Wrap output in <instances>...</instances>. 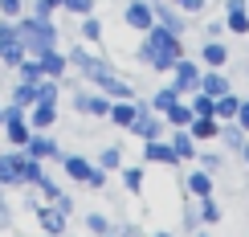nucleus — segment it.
<instances>
[{"mask_svg":"<svg viewBox=\"0 0 249 237\" xmlns=\"http://www.w3.org/2000/svg\"><path fill=\"white\" fill-rule=\"evenodd\" d=\"M139 61H147V66H155V70H172L176 61H180V41H176V33L172 29H151L147 33V41L139 45Z\"/></svg>","mask_w":249,"mask_h":237,"instance_id":"nucleus-1","label":"nucleus"},{"mask_svg":"<svg viewBox=\"0 0 249 237\" xmlns=\"http://www.w3.org/2000/svg\"><path fill=\"white\" fill-rule=\"evenodd\" d=\"M17 37H20V45H25L33 57L57 45V29L49 25V17H25V20H17Z\"/></svg>","mask_w":249,"mask_h":237,"instance_id":"nucleus-2","label":"nucleus"},{"mask_svg":"<svg viewBox=\"0 0 249 237\" xmlns=\"http://www.w3.org/2000/svg\"><path fill=\"white\" fill-rule=\"evenodd\" d=\"M4 135H8V143H17V147H25L29 135H33V127H29V119H25V107H17V102L4 110Z\"/></svg>","mask_w":249,"mask_h":237,"instance_id":"nucleus-3","label":"nucleus"},{"mask_svg":"<svg viewBox=\"0 0 249 237\" xmlns=\"http://www.w3.org/2000/svg\"><path fill=\"white\" fill-rule=\"evenodd\" d=\"M70 66H74V70H82V74H86L90 82H102L107 74H115V70H110L102 57H90L86 49H74V54H70Z\"/></svg>","mask_w":249,"mask_h":237,"instance_id":"nucleus-4","label":"nucleus"},{"mask_svg":"<svg viewBox=\"0 0 249 237\" xmlns=\"http://www.w3.org/2000/svg\"><path fill=\"white\" fill-rule=\"evenodd\" d=\"M123 20H127L131 29H151L155 25V4H147V0H131L127 13H123Z\"/></svg>","mask_w":249,"mask_h":237,"instance_id":"nucleus-5","label":"nucleus"},{"mask_svg":"<svg viewBox=\"0 0 249 237\" xmlns=\"http://www.w3.org/2000/svg\"><path fill=\"white\" fill-rule=\"evenodd\" d=\"M53 119H57V107L53 102H33V110H29V127L33 131H45V127H53Z\"/></svg>","mask_w":249,"mask_h":237,"instance_id":"nucleus-6","label":"nucleus"},{"mask_svg":"<svg viewBox=\"0 0 249 237\" xmlns=\"http://www.w3.org/2000/svg\"><path fill=\"white\" fill-rule=\"evenodd\" d=\"M131 131H135L139 139H155V135H160V119H155L147 107H139V115H135V123H131Z\"/></svg>","mask_w":249,"mask_h":237,"instance_id":"nucleus-7","label":"nucleus"},{"mask_svg":"<svg viewBox=\"0 0 249 237\" xmlns=\"http://www.w3.org/2000/svg\"><path fill=\"white\" fill-rule=\"evenodd\" d=\"M37 61H41V70H45V78H61V74H66V66H70V57H61L57 45L45 49V54H37Z\"/></svg>","mask_w":249,"mask_h":237,"instance_id":"nucleus-8","label":"nucleus"},{"mask_svg":"<svg viewBox=\"0 0 249 237\" xmlns=\"http://www.w3.org/2000/svg\"><path fill=\"white\" fill-rule=\"evenodd\" d=\"M176 90H196L200 86V74H196V66L192 61H176Z\"/></svg>","mask_w":249,"mask_h":237,"instance_id":"nucleus-9","label":"nucleus"},{"mask_svg":"<svg viewBox=\"0 0 249 237\" xmlns=\"http://www.w3.org/2000/svg\"><path fill=\"white\" fill-rule=\"evenodd\" d=\"M37 221H41V229H49V233H61V229H66V213H61V209H49V204H37Z\"/></svg>","mask_w":249,"mask_h":237,"instance_id":"nucleus-10","label":"nucleus"},{"mask_svg":"<svg viewBox=\"0 0 249 237\" xmlns=\"http://www.w3.org/2000/svg\"><path fill=\"white\" fill-rule=\"evenodd\" d=\"M25 151H29V156H37V160H49V156H57V143L49 139V135H41V131H37V135H29Z\"/></svg>","mask_w":249,"mask_h":237,"instance_id":"nucleus-11","label":"nucleus"},{"mask_svg":"<svg viewBox=\"0 0 249 237\" xmlns=\"http://www.w3.org/2000/svg\"><path fill=\"white\" fill-rule=\"evenodd\" d=\"M74 107L82 115H110V102L98 98V94H74Z\"/></svg>","mask_w":249,"mask_h":237,"instance_id":"nucleus-12","label":"nucleus"},{"mask_svg":"<svg viewBox=\"0 0 249 237\" xmlns=\"http://www.w3.org/2000/svg\"><path fill=\"white\" fill-rule=\"evenodd\" d=\"M20 164H25V156H0V184H20Z\"/></svg>","mask_w":249,"mask_h":237,"instance_id":"nucleus-13","label":"nucleus"},{"mask_svg":"<svg viewBox=\"0 0 249 237\" xmlns=\"http://www.w3.org/2000/svg\"><path fill=\"white\" fill-rule=\"evenodd\" d=\"M135 115H139V107H135L131 98H119V102H110V119L119 123V127H131Z\"/></svg>","mask_w":249,"mask_h":237,"instance_id":"nucleus-14","label":"nucleus"},{"mask_svg":"<svg viewBox=\"0 0 249 237\" xmlns=\"http://www.w3.org/2000/svg\"><path fill=\"white\" fill-rule=\"evenodd\" d=\"M143 156H147L151 164H176V151L168 147V143H160V135L147 139V147H143Z\"/></svg>","mask_w":249,"mask_h":237,"instance_id":"nucleus-15","label":"nucleus"},{"mask_svg":"<svg viewBox=\"0 0 249 237\" xmlns=\"http://www.w3.org/2000/svg\"><path fill=\"white\" fill-rule=\"evenodd\" d=\"M188 131H192V139H213L216 131V123H213V115H192V123H188Z\"/></svg>","mask_w":249,"mask_h":237,"instance_id":"nucleus-16","label":"nucleus"},{"mask_svg":"<svg viewBox=\"0 0 249 237\" xmlns=\"http://www.w3.org/2000/svg\"><path fill=\"white\" fill-rule=\"evenodd\" d=\"M90 172H94V168H90L82 156H66V176H70V180H82V184H86Z\"/></svg>","mask_w":249,"mask_h":237,"instance_id":"nucleus-17","label":"nucleus"},{"mask_svg":"<svg viewBox=\"0 0 249 237\" xmlns=\"http://www.w3.org/2000/svg\"><path fill=\"white\" fill-rule=\"evenodd\" d=\"M41 176H45V172H41V160L25 151V164H20V184H37Z\"/></svg>","mask_w":249,"mask_h":237,"instance_id":"nucleus-18","label":"nucleus"},{"mask_svg":"<svg viewBox=\"0 0 249 237\" xmlns=\"http://www.w3.org/2000/svg\"><path fill=\"white\" fill-rule=\"evenodd\" d=\"M229 29L245 33L249 29V17H245V0H229Z\"/></svg>","mask_w":249,"mask_h":237,"instance_id":"nucleus-19","label":"nucleus"},{"mask_svg":"<svg viewBox=\"0 0 249 237\" xmlns=\"http://www.w3.org/2000/svg\"><path fill=\"white\" fill-rule=\"evenodd\" d=\"M200 90H204V94H213V98H221V94H229V82H225V74H204Z\"/></svg>","mask_w":249,"mask_h":237,"instance_id":"nucleus-20","label":"nucleus"},{"mask_svg":"<svg viewBox=\"0 0 249 237\" xmlns=\"http://www.w3.org/2000/svg\"><path fill=\"white\" fill-rule=\"evenodd\" d=\"M163 115H168V123H172V127H188V123H192V107H180V98H176L172 107L163 110Z\"/></svg>","mask_w":249,"mask_h":237,"instance_id":"nucleus-21","label":"nucleus"},{"mask_svg":"<svg viewBox=\"0 0 249 237\" xmlns=\"http://www.w3.org/2000/svg\"><path fill=\"white\" fill-rule=\"evenodd\" d=\"M13 102L17 107H33L37 102V82H20V86L13 90Z\"/></svg>","mask_w":249,"mask_h":237,"instance_id":"nucleus-22","label":"nucleus"},{"mask_svg":"<svg viewBox=\"0 0 249 237\" xmlns=\"http://www.w3.org/2000/svg\"><path fill=\"white\" fill-rule=\"evenodd\" d=\"M216 135L229 143V147H245V127H241V123H229V127H221Z\"/></svg>","mask_w":249,"mask_h":237,"instance_id":"nucleus-23","label":"nucleus"},{"mask_svg":"<svg viewBox=\"0 0 249 237\" xmlns=\"http://www.w3.org/2000/svg\"><path fill=\"white\" fill-rule=\"evenodd\" d=\"M17 70H20V82H41V78H45V70H41L37 57H25Z\"/></svg>","mask_w":249,"mask_h":237,"instance_id":"nucleus-24","label":"nucleus"},{"mask_svg":"<svg viewBox=\"0 0 249 237\" xmlns=\"http://www.w3.org/2000/svg\"><path fill=\"white\" fill-rule=\"evenodd\" d=\"M225 57H229V49H225L221 41H204V61H209V66H225Z\"/></svg>","mask_w":249,"mask_h":237,"instance_id":"nucleus-25","label":"nucleus"},{"mask_svg":"<svg viewBox=\"0 0 249 237\" xmlns=\"http://www.w3.org/2000/svg\"><path fill=\"white\" fill-rule=\"evenodd\" d=\"M0 61H4V66H20V61H25V45H20V41L0 45Z\"/></svg>","mask_w":249,"mask_h":237,"instance_id":"nucleus-26","label":"nucleus"},{"mask_svg":"<svg viewBox=\"0 0 249 237\" xmlns=\"http://www.w3.org/2000/svg\"><path fill=\"white\" fill-rule=\"evenodd\" d=\"M155 20H160V25H163V29H172V33H176V37H180V29H184V20H180V17H176V13H172V8H155Z\"/></svg>","mask_w":249,"mask_h":237,"instance_id":"nucleus-27","label":"nucleus"},{"mask_svg":"<svg viewBox=\"0 0 249 237\" xmlns=\"http://www.w3.org/2000/svg\"><path fill=\"white\" fill-rule=\"evenodd\" d=\"M192 115H216V98H213V94H204V90H200V94L192 98Z\"/></svg>","mask_w":249,"mask_h":237,"instance_id":"nucleus-28","label":"nucleus"},{"mask_svg":"<svg viewBox=\"0 0 249 237\" xmlns=\"http://www.w3.org/2000/svg\"><path fill=\"white\" fill-rule=\"evenodd\" d=\"M172 151H176V160H188L192 156V131H180L176 143H172Z\"/></svg>","mask_w":249,"mask_h":237,"instance_id":"nucleus-29","label":"nucleus"},{"mask_svg":"<svg viewBox=\"0 0 249 237\" xmlns=\"http://www.w3.org/2000/svg\"><path fill=\"white\" fill-rule=\"evenodd\" d=\"M188 188L196 192V197H209V192H213V180L204 176V172H192V176H188Z\"/></svg>","mask_w":249,"mask_h":237,"instance_id":"nucleus-30","label":"nucleus"},{"mask_svg":"<svg viewBox=\"0 0 249 237\" xmlns=\"http://www.w3.org/2000/svg\"><path fill=\"white\" fill-rule=\"evenodd\" d=\"M237 107H241V102H237L233 94H221V98H216V115H221V119H237Z\"/></svg>","mask_w":249,"mask_h":237,"instance_id":"nucleus-31","label":"nucleus"},{"mask_svg":"<svg viewBox=\"0 0 249 237\" xmlns=\"http://www.w3.org/2000/svg\"><path fill=\"white\" fill-rule=\"evenodd\" d=\"M176 98H180V90H176V86H168V90H160V94H155V110H168V107H172Z\"/></svg>","mask_w":249,"mask_h":237,"instance_id":"nucleus-32","label":"nucleus"},{"mask_svg":"<svg viewBox=\"0 0 249 237\" xmlns=\"http://www.w3.org/2000/svg\"><path fill=\"white\" fill-rule=\"evenodd\" d=\"M82 37H86V41H98V37H102V25H98L90 13H86V25H82Z\"/></svg>","mask_w":249,"mask_h":237,"instance_id":"nucleus-33","label":"nucleus"},{"mask_svg":"<svg viewBox=\"0 0 249 237\" xmlns=\"http://www.w3.org/2000/svg\"><path fill=\"white\" fill-rule=\"evenodd\" d=\"M61 8H70V13H78V17H86L90 8H94V0H61Z\"/></svg>","mask_w":249,"mask_h":237,"instance_id":"nucleus-34","label":"nucleus"},{"mask_svg":"<svg viewBox=\"0 0 249 237\" xmlns=\"http://www.w3.org/2000/svg\"><path fill=\"white\" fill-rule=\"evenodd\" d=\"M123 180H127V188H131V192H139V188H143V172H139V168H127V172H123Z\"/></svg>","mask_w":249,"mask_h":237,"instance_id":"nucleus-35","label":"nucleus"},{"mask_svg":"<svg viewBox=\"0 0 249 237\" xmlns=\"http://www.w3.org/2000/svg\"><path fill=\"white\" fill-rule=\"evenodd\" d=\"M13 41H20V37H17V25L0 20V45H13Z\"/></svg>","mask_w":249,"mask_h":237,"instance_id":"nucleus-36","label":"nucleus"},{"mask_svg":"<svg viewBox=\"0 0 249 237\" xmlns=\"http://www.w3.org/2000/svg\"><path fill=\"white\" fill-rule=\"evenodd\" d=\"M86 225H90L94 233H107V229H110V221L102 217V213H90V217H86Z\"/></svg>","mask_w":249,"mask_h":237,"instance_id":"nucleus-37","label":"nucleus"},{"mask_svg":"<svg viewBox=\"0 0 249 237\" xmlns=\"http://www.w3.org/2000/svg\"><path fill=\"white\" fill-rule=\"evenodd\" d=\"M204 204H200V213H204V221H216V217H221V209H216V204L209 201V197H200Z\"/></svg>","mask_w":249,"mask_h":237,"instance_id":"nucleus-38","label":"nucleus"},{"mask_svg":"<svg viewBox=\"0 0 249 237\" xmlns=\"http://www.w3.org/2000/svg\"><path fill=\"white\" fill-rule=\"evenodd\" d=\"M102 168H119V147H107V151H102Z\"/></svg>","mask_w":249,"mask_h":237,"instance_id":"nucleus-39","label":"nucleus"},{"mask_svg":"<svg viewBox=\"0 0 249 237\" xmlns=\"http://www.w3.org/2000/svg\"><path fill=\"white\" fill-rule=\"evenodd\" d=\"M0 13H4V17H17V13H20V0H0Z\"/></svg>","mask_w":249,"mask_h":237,"instance_id":"nucleus-40","label":"nucleus"},{"mask_svg":"<svg viewBox=\"0 0 249 237\" xmlns=\"http://www.w3.org/2000/svg\"><path fill=\"white\" fill-rule=\"evenodd\" d=\"M237 123L249 131V102H241V107H237Z\"/></svg>","mask_w":249,"mask_h":237,"instance_id":"nucleus-41","label":"nucleus"},{"mask_svg":"<svg viewBox=\"0 0 249 237\" xmlns=\"http://www.w3.org/2000/svg\"><path fill=\"white\" fill-rule=\"evenodd\" d=\"M86 184H90V188H102V184H107V176H102V172L94 168V172H90V180H86Z\"/></svg>","mask_w":249,"mask_h":237,"instance_id":"nucleus-42","label":"nucleus"},{"mask_svg":"<svg viewBox=\"0 0 249 237\" xmlns=\"http://www.w3.org/2000/svg\"><path fill=\"white\" fill-rule=\"evenodd\" d=\"M176 4H184V8H192V13H196V8H204V0H176Z\"/></svg>","mask_w":249,"mask_h":237,"instance_id":"nucleus-43","label":"nucleus"},{"mask_svg":"<svg viewBox=\"0 0 249 237\" xmlns=\"http://www.w3.org/2000/svg\"><path fill=\"white\" fill-rule=\"evenodd\" d=\"M45 4H49V8H57V4H61V0H45Z\"/></svg>","mask_w":249,"mask_h":237,"instance_id":"nucleus-44","label":"nucleus"},{"mask_svg":"<svg viewBox=\"0 0 249 237\" xmlns=\"http://www.w3.org/2000/svg\"><path fill=\"white\" fill-rule=\"evenodd\" d=\"M0 127H4V110H0Z\"/></svg>","mask_w":249,"mask_h":237,"instance_id":"nucleus-45","label":"nucleus"}]
</instances>
